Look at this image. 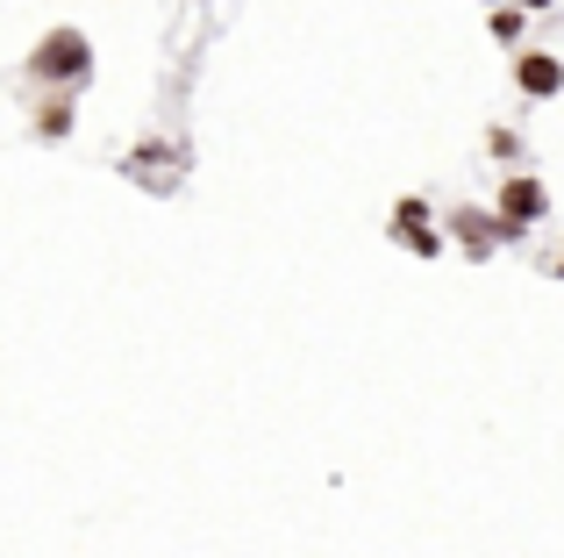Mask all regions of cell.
I'll return each instance as SVG.
<instances>
[{
    "mask_svg": "<svg viewBox=\"0 0 564 558\" xmlns=\"http://www.w3.org/2000/svg\"><path fill=\"white\" fill-rule=\"evenodd\" d=\"M22 79L36 86V94H72L79 100L86 86H94V36H86V29H43V36L29 43V57H22Z\"/></svg>",
    "mask_w": 564,
    "mask_h": 558,
    "instance_id": "cell-1",
    "label": "cell"
},
{
    "mask_svg": "<svg viewBox=\"0 0 564 558\" xmlns=\"http://www.w3.org/2000/svg\"><path fill=\"white\" fill-rule=\"evenodd\" d=\"M443 244H457L465 258H494V251H508V244H529V229H514V223H500L494 208H479V201H457V208H443Z\"/></svg>",
    "mask_w": 564,
    "mask_h": 558,
    "instance_id": "cell-2",
    "label": "cell"
},
{
    "mask_svg": "<svg viewBox=\"0 0 564 558\" xmlns=\"http://www.w3.org/2000/svg\"><path fill=\"white\" fill-rule=\"evenodd\" d=\"M494 215L514 229H536L543 215H551V186L536 180V172H508V180L494 186Z\"/></svg>",
    "mask_w": 564,
    "mask_h": 558,
    "instance_id": "cell-3",
    "label": "cell"
},
{
    "mask_svg": "<svg viewBox=\"0 0 564 558\" xmlns=\"http://www.w3.org/2000/svg\"><path fill=\"white\" fill-rule=\"evenodd\" d=\"M180 165H186V151H180V143H158V137L137 143V151L122 158V172L143 186V194H172V186H180Z\"/></svg>",
    "mask_w": 564,
    "mask_h": 558,
    "instance_id": "cell-4",
    "label": "cell"
},
{
    "mask_svg": "<svg viewBox=\"0 0 564 558\" xmlns=\"http://www.w3.org/2000/svg\"><path fill=\"white\" fill-rule=\"evenodd\" d=\"M514 94L522 100H557L564 94V57L557 51H514Z\"/></svg>",
    "mask_w": 564,
    "mask_h": 558,
    "instance_id": "cell-5",
    "label": "cell"
},
{
    "mask_svg": "<svg viewBox=\"0 0 564 558\" xmlns=\"http://www.w3.org/2000/svg\"><path fill=\"white\" fill-rule=\"evenodd\" d=\"M72 122H79V100H72V94H43L36 108H29V137H36V143H65Z\"/></svg>",
    "mask_w": 564,
    "mask_h": 558,
    "instance_id": "cell-6",
    "label": "cell"
},
{
    "mask_svg": "<svg viewBox=\"0 0 564 558\" xmlns=\"http://www.w3.org/2000/svg\"><path fill=\"white\" fill-rule=\"evenodd\" d=\"M486 36H494L500 51H522V36H529V14H522V8H486Z\"/></svg>",
    "mask_w": 564,
    "mask_h": 558,
    "instance_id": "cell-7",
    "label": "cell"
},
{
    "mask_svg": "<svg viewBox=\"0 0 564 558\" xmlns=\"http://www.w3.org/2000/svg\"><path fill=\"white\" fill-rule=\"evenodd\" d=\"M386 237H393L400 251H414V258H443V229H436V223H414V229H386Z\"/></svg>",
    "mask_w": 564,
    "mask_h": 558,
    "instance_id": "cell-8",
    "label": "cell"
},
{
    "mask_svg": "<svg viewBox=\"0 0 564 558\" xmlns=\"http://www.w3.org/2000/svg\"><path fill=\"white\" fill-rule=\"evenodd\" d=\"M414 223H436V201L429 194H400L393 215H386V229H414Z\"/></svg>",
    "mask_w": 564,
    "mask_h": 558,
    "instance_id": "cell-9",
    "label": "cell"
},
{
    "mask_svg": "<svg viewBox=\"0 0 564 558\" xmlns=\"http://www.w3.org/2000/svg\"><path fill=\"white\" fill-rule=\"evenodd\" d=\"M486 158H500V165H514V158H522V129L494 122V129H486Z\"/></svg>",
    "mask_w": 564,
    "mask_h": 558,
    "instance_id": "cell-10",
    "label": "cell"
},
{
    "mask_svg": "<svg viewBox=\"0 0 564 558\" xmlns=\"http://www.w3.org/2000/svg\"><path fill=\"white\" fill-rule=\"evenodd\" d=\"M500 8H522L529 22H536V14H557V0H500Z\"/></svg>",
    "mask_w": 564,
    "mask_h": 558,
    "instance_id": "cell-11",
    "label": "cell"
},
{
    "mask_svg": "<svg viewBox=\"0 0 564 558\" xmlns=\"http://www.w3.org/2000/svg\"><path fill=\"white\" fill-rule=\"evenodd\" d=\"M543 272H551V279H564V244H557V251H543Z\"/></svg>",
    "mask_w": 564,
    "mask_h": 558,
    "instance_id": "cell-12",
    "label": "cell"
},
{
    "mask_svg": "<svg viewBox=\"0 0 564 558\" xmlns=\"http://www.w3.org/2000/svg\"><path fill=\"white\" fill-rule=\"evenodd\" d=\"M486 8H500V0H486Z\"/></svg>",
    "mask_w": 564,
    "mask_h": 558,
    "instance_id": "cell-13",
    "label": "cell"
}]
</instances>
